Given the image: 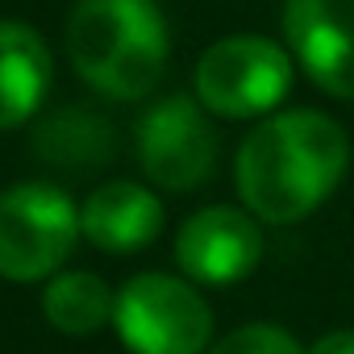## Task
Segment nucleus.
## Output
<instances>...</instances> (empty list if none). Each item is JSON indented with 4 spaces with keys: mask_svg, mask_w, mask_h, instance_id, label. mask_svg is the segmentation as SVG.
I'll return each mask as SVG.
<instances>
[{
    "mask_svg": "<svg viewBox=\"0 0 354 354\" xmlns=\"http://www.w3.org/2000/svg\"><path fill=\"white\" fill-rule=\"evenodd\" d=\"M346 162L350 146L337 121L308 109L275 113L238 150L242 205L271 225H292L342 184Z\"/></svg>",
    "mask_w": 354,
    "mask_h": 354,
    "instance_id": "1",
    "label": "nucleus"
},
{
    "mask_svg": "<svg viewBox=\"0 0 354 354\" xmlns=\"http://www.w3.org/2000/svg\"><path fill=\"white\" fill-rule=\"evenodd\" d=\"M67 55L84 84L113 100H142L167 67V21L154 0H80Z\"/></svg>",
    "mask_w": 354,
    "mask_h": 354,
    "instance_id": "2",
    "label": "nucleus"
},
{
    "mask_svg": "<svg viewBox=\"0 0 354 354\" xmlns=\"http://www.w3.org/2000/svg\"><path fill=\"white\" fill-rule=\"evenodd\" d=\"M84 234L75 201L55 184H13L0 192V279H50Z\"/></svg>",
    "mask_w": 354,
    "mask_h": 354,
    "instance_id": "3",
    "label": "nucleus"
},
{
    "mask_svg": "<svg viewBox=\"0 0 354 354\" xmlns=\"http://www.w3.org/2000/svg\"><path fill=\"white\" fill-rule=\"evenodd\" d=\"M113 325L133 354H205L213 313L201 292L175 275H133L113 304Z\"/></svg>",
    "mask_w": 354,
    "mask_h": 354,
    "instance_id": "4",
    "label": "nucleus"
},
{
    "mask_svg": "<svg viewBox=\"0 0 354 354\" xmlns=\"http://www.w3.org/2000/svg\"><path fill=\"white\" fill-rule=\"evenodd\" d=\"M292 88V59L259 34L213 42L196 63V96L217 117H263Z\"/></svg>",
    "mask_w": 354,
    "mask_h": 354,
    "instance_id": "5",
    "label": "nucleus"
},
{
    "mask_svg": "<svg viewBox=\"0 0 354 354\" xmlns=\"http://www.w3.org/2000/svg\"><path fill=\"white\" fill-rule=\"evenodd\" d=\"M142 171L167 192H188L209 180L217 162V133L205 109L188 96L158 100L138 125Z\"/></svg>",
    "mask_w": 354,
    "mask_h": 354,
    "instance_id": "6",
    "label": "nucleus"
},
{
    "mask_svg": "<svg viewBox=\"0 0 354 354\" xmlns=\"http://www.w3.org/2000/svg\"><path fill=\"white\" fill-rule=\"evenodd\" d=\"M283 34L321 92L354 100V0H288Z\"/></svg>",
    "mask_w": 354,
    "mask_h": 354,
    "instance_id": "7",
    "label": "nucleus"
},
{
    "mask_svg": "<svg viewBox=\"0 0 354 354\" xmlns=\"http://www.w3.org/2000/svg\"><path fill=\"white\" fill-rule=\"evenodd\" d=\"M263 259V234L242 209H201L175 238V263L196 283H238Z\"/></svg>",
    "mask_w": 354,
    "mask_h": 354,
    "instance_id": "8",
    "label": "nucleus"
},
{
    "mask_svg": "<svg viewBox=\"0 0 354 354\" xmlns=\"http://www.w3.org/2000/svg\"><path fill=\"white\" fill-rule=\"evenodd\" d=\"M80 225L84 238L104 250V254H133L146 250L158 230H162V205L150 188L129 184V180H113L100 184L88 205L80 209Z\"/></svg>",
    "mask_w": 354,
    "mask_h": 354,
    "instance_id": "9",
    "label": "nucleus"
},
{
    "mask_svg": "<svg viewBox=\"0 0 354 354\" xmlns=\"http://www.w3.org/2000/svg\"><path fill=\"white\" fill-rule=\"evenodd\" d=\"M55 84V63L34 26L0 21V129L30 121Z\"/></svg>",
    "mask_w": 354,
    "mask_h": 354,
    "instance_id": "10",
    "label": "nucleus"
},
{
    "mask_svg": "<svg viewBox=\"0 0 354 354\" xmlns=\"http://www.w3.org/2000/svg\"><path fill=\"white\" fill-rule=\"evenodd\" d=\"M34 150L50 167H67V171L100 167L113 158V125L88 109H59L38 125Z\"/></svg>",
    "mask_w": 354,
    "mask_h": 354,
    "instance_id": "11",
    "label": "nucleus"
},
{
    "mask_svg": "<svg viewBox=\"0 0 354 354\" xmlns=\"http://www.w3.org/2000/svg\"><path fill=\"white\" fill-rule=\"evenodd\" d=\"M113 304H117V296L109 292V283L88 275V271L50 275V283L42 292L46 321L67 337H88V333L104 329L113 321Z\"/></svg>",
    "mask_w": 354,
    "mask_h": 354,
    "instance_id": "12",
    "label": "nucleus"
},
{
    "mask_svg": "<svg viewBox=\"0 0 354 354\" xmlns=\"http://www.w3.org/2000/svg\"><path fill=\"white\" fill-rule=\"evenodd\" d=\"M209 354H308V350H300V342L279 325H242L230 337H221Z\"/></svg>",
    "mask_w": 354,
    "mask_h": 354,
    "instance_id": "13",
    "label": "nucleus"
},
{
    "mask_svg": "<svg viewBox=\"0 0 354 354\" xmlns=\"http://www.w3.org/2000/svg\"><path fill=\"white\" fill-rule=\"evenodd\" d=\"M308 354H354V329H333V333H321Z\"/></svg>",
    "mask_w": 354,
    "mask_h": 354,
    "instance_id": "14",
    "label": "nucleus"
}]
</instances>
